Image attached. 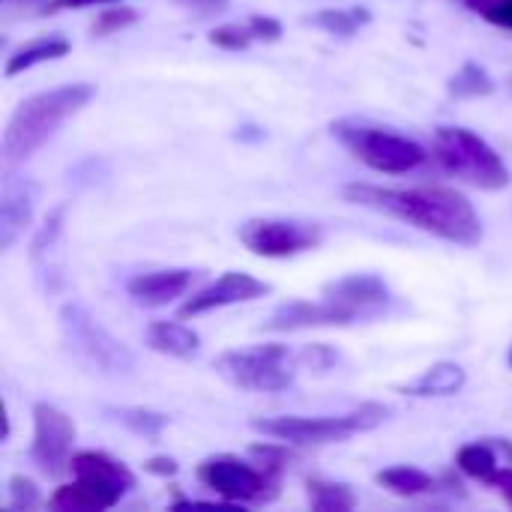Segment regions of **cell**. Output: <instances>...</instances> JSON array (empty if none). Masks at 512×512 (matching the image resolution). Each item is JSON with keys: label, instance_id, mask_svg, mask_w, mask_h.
Wrapping results in <instances>:
<instances>
[{"label": "cell", "instance_id": "cell-9", "mask_svg": "<svg viewBox=\"0 0 512 512\" xmlns=\"http://www.w3.org/2000/svg\"><path fill=\"white\" fill-rule=\"evenodd\" d=\"M72 444H75V423L54 405L36 402L33 405V465L39 474L57 480L72 468Z\"/></svg>", "mask_w": 512, "mask_h": 512}, {"label": "cell", "instance_id": "cell-34", "mask_svg": "<svg viewBox=\"0 0 512 512\" xmlns=\"http://www.w3.org/2000/svg\"><path fill=\"white\" fill-rule=\"evenodd\" d=\"M180 3L201 12V15H216V12H225L231 0H180Z\"/></svg>", "mask_w": 512, "mask_h": 512}, {"label": "cell", "instance_id": "cell-3", "mask_svg": "<svg viewBox=\"0 0 512 512\" xmlns=\"http://www.w3.org/2000/svg\"><path fill=\"white\" fill-rule=\"evenodd\" d=\"M330 132L354 159H360L363 165L381 174H408L429 159L426 147L417 144L414 138L390 132L366 120L345 117V120H336Z\"/></svg>", "mask_w": 512, "mask_h": 512}, {"label": "cell", "instance_id": "cell-15", "mask_svg": "<svg viewBox=\"0 0 512 512\" xmlns=\"http://www.w3.org/2000/svg\"><path fill=\"white\" fill-rule=\"evenodd\" d=\"M195 282V273L186 270V267H177V270H153V273H141L135 276L126 291L132 297L135 306H144V309H162L168 303H174L177 297H183Z\"/></svg>", "mask_w": 512, "mask_h": 512}, {"label": "cell", "instance_id": "cell-26", "mask_svg": "<svg viewBox=\"0 0 512 512\" xmlns=\"http://www.w3.org/2000/svg\"><path fill=\"white\" fill-rule=\"evenodd\" d=\"M366 21H369L366 9H324L306 18V24L324 27L327 33H336V36H354Z\"/></svg>", "mask_w": 512, "mask_h": 512}, {"label": "cell", "instance_id": "cell-27", "mask_svg": "<svg viewBox=\"0 0 512 512\" xmlns=\"http://www.w3.org/2000/svg\"><path fill=\"white\" fill-rule=\"evenodd\" d=\"M63 222H66V204H57V207L45 216V222L39 225V234H36L33 243H30V258H33L36 264L54 252V246H57V240H60V234H63Z\"/></svg>", "mask_w": 512, "mask_h": 512}, {"label": "cell", "instance_id": "cell-30", "mask_svg": "<svg viewBox=\"0 0 512 512\" xmlns=\"http://www.w3.org/2000/svg\"><path fill=\"white\" fill-rule=\"evenodd\" d=\"M39 489H36V483L33 480H27V477H21V474H15L12 480H9V507L12 510H36L39 507Z\"/></svg>", "mask_w": 512, "mask_h": 512}, {"label": "cell", "instance_id": "cell-4", "mask_svg": "<svg viewBox=\"0 0 512 512\" xmlns=\"http://www.w3.org/2000/svg\"><path fill=\"white\" fill-rule=\"evenodd\" d=\"M435 156L441 168L477 189L498 192L510 183V168L498 156V150L471 129L441 126L435 132Z\"/></svg>", "mask_w": 512, "mask_h": 512}, {"label": "cell", "instance_id": "cell-32", "mask_svg": "<svg viewBox=\"0 0 512 512\" xmlns=\"http://www.w3.org/2000/svg\"><path fill=\"white\" fill-rule=\"evenodd\" d=\"M249 27H252V33H255V39H264V42L282 39V21L270 18V15H252V18H249Z\"/></svg>", "mask_w": 512, "mask_h": 512}, {"label": "cell", "instance_id": "cell-36", "mask_svg": "<svg viewBox=\"0 0 512 512\" xmlns=\"http://www.w3.org/2000/svg\"><path fill=\"white\" fill-rule=\"evenodd\" d=\"M495 486L501 489V495H504V501L512 507V468H504V471H498V477H495Z\"/></svg>", "mask_w": 512, "mask_h": 512}, {"label": "cell", "instance_id": "cell-13", "mask_svg": "<svg viewBox=\"0 0 512 512\" xmlns=\"http://www.w3.org/2000/svg\"><path fill=\"white\" fill-rule=\"evenodd\" d=\"M39 186L27 177H6L0 195V249L9 252L33 219Z\"/></svg>", "mask_w": 512, "mask_h": 512}, {"label": "cell", "instance_id": "cell-5", "mask_svg": "<svg viewBox=\"0 0 512 512\" xmlns=\"http://www.w3.org/2000/svg\"><path fill=\"white\" fill-rule=\"evenodd\" d=\"M387 417H390L387 405L366 402L357 411L342 414V417H273V420H252V429L276 441L318 447V444H342L354 438L357 432H369L381 426Z\"/></svg>", "mask_w": 512, "mask_h": 512}, {"label": "cell", "instance_id": "cell-37", "mask_svg": "<svg viewBox=\"0 0 512 512\" xmlns=\"http://www.w3.org/2000/svg\"><path fill=\"white\" fill-rule=\"evenodd\" d=\"M507 90H510V93H512V75H510V78H507Z\"/></svg>", "mask_w": 512, "mask_h": 512}, {"label": "cell", "instance_id": "cell-1", "mask_svg": "<svg viewBox=\"0 0 512 512\" xmlns=\"http://www.w3.org/2000/svg\"><path fill=\"white\" fill-rule=\"evenodd\" d=\"M351 204L369 207L375 213L411 222L414 228L435 234L447 243L477 246L483 240V219L474 204L444 186H417V189H384L369 183H351L342 189Z\"/></svg>", "mask_w": 512, "mask_h": 512}, {"label": "cell", "instance_id": "cell-21", "mask_svg": "<svg viewBox=\"0 0 512 512\" xmlns=\"http://www.w3.org/2000/svg\"><path fill=\"white\" fill-rule=\"evenodd\" d=\"M375 483L384 486L387 492L399 495V498H420V495L435 492V480L429 474H423L420 468H408V465H396V468L378 471Z\"/></svg>", "mask_w": 512, "mask_h": 512}, {"label": "cell", "instance_id": "cell-2", "mask_svg": "<svg viewBox=\"0 0 512 512\" xmlns=\"http://www.w3.org/2000/svg\"><path fill=\"white\" fill-rule=\"evenodd\" d=\"M93 96H96V87L93 84L75 81V84H63V87H54V90H42V93L24 99L15 108V114L9 117V126L3 132V162L6 165L27 162Z\"/></svg>", "mask_w": 512, "mask_h": 512}, {"label": "cell", "instance_id": "cell-20", "mask_svg": "<svg viewBox=\"0 0 512 512\" xmlns=\"http://www.w3.org/2000/svg\"><path fill=\"white\" fill-rule=\"evenodd\" d=\"M102 414L111 420V423H120L123 429H129L132 435L138 438H147V441H156L165 429H168V414H159V411H150V408H135V405H108L102 408Z\"/></svg>", "mask_w": 512, "mask_h": 512}, {"label": "cell", "instance_id": "cell-16", "mask_svg": "<svg viewBox=\"0 0 512 512\" xmlns=\"http://www.w3.org/2000/svg\"><path fill=\"white\" fill-rule=\"evenodd\" d=\"M69 471H72L75 480L93 483V486L117 495V498H123V495H129L135 489V474L123 462L111 459L108 453H96V450L75 453Z\"/></svg>", "mask_w": 512, "mask_h": 512}, {"label": "cell", "instance_id": "cell-14", "mask_svg": "<svg viewBox=\"0 0 512 512\" xmlns=\"http://www.w3.org/2000/svg\"><path fill=\"white\" fill-rule=\"evenodd\" d=\"M354 324L348 318V312H342L339 306H333L330 300L321 303H309V300H288L282 303L267 321L264 330L273 333H294V330H309V327H348Z\"/></svg>", "mask_w": 512, "mask_h": 512}, {"label": "cell", "instance_id": "cell-11", "mask_svg": "<svg viewBox=\"0 0 512 512\" xmlns=\"http://www.w3.org/2000/svg\"><path fill=\"white\" fill-rule=\"evenodd\" d=\"M324 300H330L333 306H339L342 312H348V318L357 321H372L378 315L387 312V306L393 303V291L390 285L375 276V273H351L342 276L330 285H324L321 291Z\"/></svg>", "mask_w": 512, "mask_h": 512}, {"label": "cell", "instance_id": "cell-38", "mask_svg": "<svg viewBox=\"0 0 512 512\" xmlns=\"http://www.w3.org/2000/svg\"><path fill=\"white\" fill-rule=\"evenodd\" d=\"M510 366H512V348H510Z\"/></svg>", "mask_w": 512, "mask_h": 512}, {"label": "cell", "instance_id": "cell-33", "mask_svg": "<svg viewBox=\"0 0 512 512\" xmlns=\"http://www.w3.org/2000/svg\"><path fill=\"white\" fill-rule=\"evenodd\" d=\"M123 0H48L45 12H63V9H87V6H114Z\"/></svg>", "mask_w": 512, "mask_h": 512}, {"label": "cell", "instance_id": "cell-7", "mask_svg": "<svg viewBox=\"0 0 512 512\" xmlns=\"http://www.w3.org/2000/svg\"><path fill=\"white\" fill-rule=\"evenodd\" d=\"M213 369L240 390L282 393L297 378V357L288 351V345L270 342L246 351H225L216 357Z\"/></svg>", "mask_w": 512, "mask_h": 512}, {"label": "cell", "instance_id": "cell-19", "mask_svg": "<svg viewBox=\"0 0 512 512\" xmlns=\"http://www.w3.org/2000/svg\"><path fill=\"white\" fill-rule=\"evenodd\" d=\"M120 498L93 486V483H84V480H72L69 486H60L54 495H51V507L54 510H69V512H99L117 507Z\"/></svg>", "mask_w": 512, "mask_h": 512}, {"label": "cell", "instance_id": "cell-24", "mask_svg": "<svg viewBox=\"0 0 512 512\" xmlns=\"http://www.w3.org/2000/svg\"><path fill=\"white\" fill-rule=\"evenodd\" d=\"M450 93L456 99H477V96H489L495 93V78L480 66V63H465L453 78H450Z\"/></svg>", "mask_w": 512, "mask_h": 512}, {"label": "cell", "instance_id": "cell-29", "mask_svg": "<svg viewBox=\"0 0 512 512\" xmlns=\"http://www.w3.org/2000/svg\"><path fill=\"white\" fill-rule=\"evenodd\" d=\"M252 39H255V33L249 24H222V27L210 30V42L225 51H246L252 45Z\"/></svg>", "mask_w": 512, "mask_h": 512}, {"label": "cell", "instance_id": "cell-10", "mask_svg": "<svg viewBox=\"0 0 512 512\" xmlns=\"http://www.w3.org/2000/svg\"><path fill=\"white\" fill-rule=\"evenodd\" d=\"M198 480L216 492L225 501L234 504H258L267 501V489H273L270 483V471H258L249 462L237 459V456H210L198 465Z\"/></svg>", "mask_w": 512, "mask_h": 512}, {"label": "cell", "instance_id": "cell-17", "mask_svg": "<svg viewBox=\"0 0 512 512\" xmlns=\"http://www.w3.org/2000/svg\"><path fill=\"white\" fill-rule=\"evenodd\" d=\"M147 348L174 360H192L201 351V336L180 321H153L147 327Z\"/></svg>", "mask_w": 512, "mask_h": 512}, {"label": "cell", "instance_id": "cell-18", "mask_svg": "<svg viewBox=\"0 0 512 512\" xmlns=\"http://www.w3.org/2000/svg\"><path fill=\"white\" fill-rule=\"evenodd\" d=\"M468 384V375L459 363H435L429 366L417 381H411L408 387H402L405 396H417V399H441V396H456L462 393V387Z\"/></svg>", "mask_w": 512, "mask_h": 512}, {"label": "cell", "instance_id": "cell-35", "mask_svg": "<svg viewBox=\"0 0 512 512\" xmlns=\"http://www.w3.org/2000/svg\"><path fill=\"white\" fill-rule=\"evenodd\" d=\"M144 471L159 474V477H174L180 468H177V462H174V459H168V456H156V459H150V462L144 465Z\"/></svg>", "mask_w": 512, "mask_h": 512}, {"label": "cell", "instance_id": "cell-6", "mask_svg": "<svg viewBox=\"0 0 512 512\" xmlns=\"http://www.w3.org/2000/svg\"><path fill=\"white\" fill-rule=\"evenodd\" d=\"M60 330L78 360H84L93 372L105 378H129L135 372V354L117 336H111L81 303H66L60 309Z\"/></svg>", "mask_w": 512, "mask_h": 512}, {"label": "cell", "instance_id": "cell-8", "mask_svg": "<svg viewBox=\"0 0 512 512\" xmlns=\"http://www.w3.org/2000/svg\"><path fill=\"white\" fill-rule=\"evenodd\" d=\"M240 240L252 255L261 258H294L324 243V228L309 219L258 216L240 225Z\"/></svg>", "mask_w": 512, "mask_h": 512}, {"label": "cell", "instance_id": "cell-22", "mask_svg": "<svg viewBox=\"0 0 512 512\" xmlns=\"http://www.w3.org/2000/svg\"><path fill=\"white\" fill-rule=\"evenodd\" d=\"M69 42L63 36H48V39H36L30 45H21L9 60H6V78L36 66V63H45V60H57V57H66L69 54Z\"/></svg>", "mask_w": 512, "mask_h": 512}, {"label": "cell", "instance_id": "cell-23", "mask_svg": "<svg viewBox=\"0 0 512 512\" xmlns=\"http://www.w3.org/2000/svg\"><path fill=\"white\" fill-rule=\"evenodd\" d=\"M456 465L465 477L471 480H480V483H495L501 465H498V456L492 450V444H465L459 453H456Z\"/></svg>", "mask_w": 512, "mask_h": 512}, {"label": "cell", "instance_id": "cell-25", "mask_svg": "<svg viewBox=\"0 0 512 512\" xmlns=\"http://www.w3.org/2000/svg\"><path fill=\"white\" fill-rule=\"evenodd\" d=\"M306 486H309V504H312L315 510L345 512V510H354V504H357L354 492H351L348 486H342V483L309 480Z\"/></svg>", "mask_w": 512, "mask_h": 512}, {"label": "cell", "instance_id": "cell-12", "mask_svg": "<svg viewBox=\"0 0 512 512\" xmlns=\"http://www.w3.org/2000/svg\"><path fill=\"white\" fill-rule=\"evenodd\" d=\"M273 288L249 273H225L219 276L216 282H210L207 288L195 291L183 306H180V318H195V315H204V312H213V309H225V306H237V303H249V300H258L264 294H270Z\"/></svg>", "mask_w": 512, "mask_h": 512}, {"label": "cell", "instance_id": "cell-28", "mask_svg": "<svg viewBox=\"0 0 512 512\" xmlns=\"http://www.w3.org/2000/svg\"><path fill=\"white\" fill-rule=\"evenodd\" d=\"M135 21H138V12H135L132 6H120V3L102 6L99 18H96V24H93V36L117 33V30H123V27H129V24H135Z\"/></svg>", "mask_w": 512, "mask_h": 512}, {"label": "cell", "instance_id": "cell-31", "mask_svg": "<svg viewBox=\"0 0 512 512\" xmlns=\"http://www.w3.org/2000/svg\"><path fill=\"white\" fill-rule=\"evenodd\" d=\"M300 360L303 363H309L312 369H330V366H336L339 363V351H333L330 345H309L303 354H300Z\"/></svg>", "mask_w": 512, "mask_h": 512}]
</instances>
